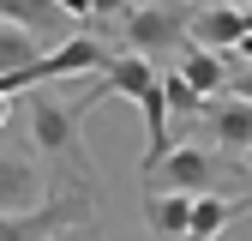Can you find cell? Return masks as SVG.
Returning <instances> with one entry per match:
<instances>
[{"mask_svg": "<svg viewBox=\"0 0 252 241\" xmlns=\"http://www.w3.org/2000/svg\"><path fill=\"white\" fill-rule=\"evenodd\" d=\"M186 42H204V48H216V54H234V48L246 42V12H240V6H228V0H210V6H198V12H192V30H186Z\"/></svg>", "mask_w": 252, "mask_h": 241, "instance_id": "ba28073f", "label": "cell"}, {"mask_svg": "<svg viewBox=\"0 0 252 241\" xmlns=\"http://www.w3.org/2000/svg\"><path fill=\"white\" fill-rule=\"evenodd\" d=\"M162 97H168V115H198V109H204V97H198V90L180 79V67L162 79Z\"/></svg>", "mask_w": 252, "mask_h": 241, "instance_id": "5bb4252c", "label": "cell"}, {"mask_svg": "<svg viewBox=\"0 0 252 241\" xmlns=\"http://www.w3.org/2000/svg\"><path fill=\"white\" fill-rule=\"evenodd\" d=\"M234 54H240V60H246V67H252V30H246V42H240V48H234Z\"/></svg>", "mask_w": 252, "mask_h": 241, "instance_id": "d6986e66", "label": "cell"}, {"mask_svg": "<svg viewBox=\"0 0 252 241\" xmlns=\"http://www.w3.org/2000/svg\"><path fill=\"white\" fill-rule=\"evenodd\" d=\"M66 90H72L66 79L24 90L30 145H36V157H42V169H48L54 187H90V193H96V163H90V151H84V115L108 97V79L90 73L78 84V97H66Z\"/></svg>", "mask_w": 252, "mask_h": 241, "instance_id": "6da1fadb", "label": "cell"}, {"mask_svg": "<svg viewBox=\"0 0 252 241\" xmlns=\"http://www.w3.org/2000/svg\"><path fill=\"white\" fill-rule=\"evenodd\" d=\"M90 217H96V193L90 187H54L30 211H0V241H48L54 229L90 223Z\"/></svg>", "mask_w": 252, "mask_h": 241, "instance_id": "5b68a950", "label": "cell"}, {"mask_svg": "<svg viewBox=\"0 0 252 241\" xmlns=\"http://www.w3.org/2000/svg\"><path fill=\"white\" fill-rule=\"evenodd\" d=\"M144 229H150V241H192V193L150 187L144 193Z\"/></svg>", "mask_w": 252, "mask_h": 241, "instance_id": "9c48e42d", "label": "cell"}, {"mask_svg": "<svg viewBox=\"0 0 252 241\" xmlns=\"http://www.w3.org/2000/svg\"><path fill=\"white\" fill-rule=\"evenodd\" d=\"M180 79L198 90V97H222L228 90V60L204 48V42H180Z\"/></svg>", "mask_w": 252, "mask_h": 241, "instance_id": "7c38bea8", "label": "cell"}, {"mask_svg": "<svg viewBox=\"0 0 252 241\" xmlns=\"http://www.w3.org/2000/svg\"><path fill=\"white\" fill-rule=\"evenodd\" d=\"M240 175H246V181H252V145H246V151H240Z\"/></svg>", "mask_w": 252, "mask_h": 241, "instance_id": "ffe728a7", "label": "cell"}, {"mask_svg": "<svg viewBox=\"0 0 252 241\" xmlns=\"http://www.w3.org/2000/svg\"><path fill=\"white\" fill-rule=\"evenodd\" d=\"M108 90H120V97H132L138 109H144V163H138V175H150L156 163L168 157V145H174V133H168V97H162V73H156V60L150 54H132V48H114V60H108Z\"/></svg>", "mask_w": 252, "mask_h": 241, "instance_id": "7a4b0ae2", "label": "cell"}, {"mask_svg": "<svg viewBox=\"0 0 252 241\" xmlns=\"http://www.w3.org/2000/svg\"><path fill=\"white\" fill-rule=\"evenodd\" d=\"M240 12H246V30H252V6H240Z\"/></svg>", "mask_w": 252, "mask_h": 241, "instance_id": "44dd1931", "label": "cell"}, {"mask_svg": "<svg viewBox=\"0 0 252 241\" xmlns=\"http://www.w3.org/2000/svg\"><path fill=\"white\" fill-rule=\"evenodd\" d=\"M192 12L186 0H132V6L120 12V42L132 54H162V48H180L186 30H192ZM114 42V48H120Z\"/></svg>", "mask_w": 252, "mask_h": 241, "instance_id": "277c9868", "label": "cell"}, {"mask_svg": "<svg viewBox=\"0 0 252 241\" xmlns=\"http://www.w3.org/2000/svg\"><path fill=\"white\" fill-rule=\"evenodd\" d=\"M144 187H168V193H228L234 175L222 163V151L204 139H174L168 157L144 175Z\"/></svg>", "mask_w": 252, "mask_h": 241, "instance_id": "3957f363", "label": "cell"}, {"mask_svg": "<svg viewBox=\"0 0 252 241\" xmlns=\"http://www.w3.org/2000/svg\"><path fill=\"white\" fill-rule=\"evenodd\" d=\"M6 120H12V97L0 90V133H6Z\"/></svg>", "mask_w": 252, "mask_h": 241, "instance_id": "ac0fdd59", "label": "cell"}, {"mask_svg": "<svg viewBox=\"0 0 252 241\" xmlns=\"http://www.w3.org/2000/svg\"><path fill=\"white\" fill-rule=\"evenodd\" d=\"M60 12H66L72 24H90L96 18V0H60Z\"/></svg>", "mask_w": 252, "mask_h": 241, "instance_id": "2e32d148", "label": "cell"}, {"mask_svg": "<svg viewBox=\"0 0 252 241\" xmlns=\"http://www.w3.org/2000/svg\"><path fill=\"white\" fill-rule=\"evenodd\" d=\"M48 241H102V229H96V217H90V223H66V229H54Z\"/></svg>", "mask_w": 252, "mask_h": 241, "instance_id": "9a60e30c", "label": "cell"}, {"mask_svg": "<svg viewBox=\"0 0 252 241\" xmlns=\"http://www.w3.org/2000/svg\"><path fill=\"white\" fill-rule=\"evenodd\" d=\"M0 18H6V24H24V30H36V37H48V42L72 37V18L60 12V0H0Z\"/></svg>", "mask_w": 252, "mask_h": 241, "instance_id": "8fae6325", "label": "cell"}, {"mask_svg": "<svg viewBox=\"0 0 252 241\" xmlns=\"http://www.w3.org/2000/svg\"><path fill=\"white\" fill-rule=\"evenodd\" d=\"M246 211H252V193H192V241H216Z\"/></svg>", "mask_w": 252, "mask_h": 241, "instance_id": "30bf717a", "label": "cell"}, {"mask_svg": "<svg viewBox=\"0 0 252 241\" xmlns=\"http://www.w3.org/2000/svg\"><path fill=\"white\" fill-rule=\"evenodd\" d=\"M42 48H48V37H36V30H24V24H6V18H0V79L24 73Z\"/></svg>", "mask_w": 252, "mask_h": 241, "instance_id": "4fadbf2b", "label": "cell"}, {"mask_svg": "<svg viewBox=\"0 0 252 241\" xmlns=\"http://www.w3.org/2000/svg\"><path fill=\"white\" fill-rule=\"evenodd\" d=\"M132 0H96V24H108V18H120Z\"/></svg>", "mask_w": 252, "mask_h": 241, "instance_id": "e0dca14e", "label": "cell"}, {"mask_svg": "<svg viewBox=\"0 0 252 241\" xmlns=\"http://www.w3.org/2000/svg\"><path fill=\"white\" fill-rule=\"evenodd\" d=\"M54 193V181L42 169V157H18V151H0V211H30Z\"/></svg>", "mask_w": 252, "mask_h": 241, "instance_id": "8992f818", "label": "cell"}, {"mask_svg": "<svg viewBox=\"0 0 252 241\" xmlns=\"http://www.w3.org/2000/svg\"><path fill=\"white\" fill-rule=\"evenodd\" d=\"M198 115H204L216 151H234V157H240V151L252 145V103L246 97H228V90H222V97H204Z\"/></svg>", "mask_w": 252, "mask_h": 241, "instance_id": "52a82bcc", "label": "cell"}, {"mask_svg": "<svg viewBox=\"0 0 252 241\" xmlns=\"http://www.w3.org/2000/svg\"><path fill=\"white\" fill-rule=\"evenodd\" d=\"M186 6H210V0H186Z\"/></svg>", "mask_w": 252, "mask_h": 241, "instance_id": "7402d4cb", "label": "cell"}]
</instances>
